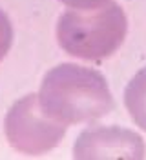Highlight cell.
<instances>
[{
	"label": "cell",
	"instance_id": "obj_5",
	"mask_svg": "<svg viewBox=\"0 0 146 160\" xmlns=\"http://www.w3.org/2000/svg\"><path fill=\"white\" fill-rule=\"evenodd\" d=\"M124 106L137 126L146 131V68L137 71L124 89Z\"/></svg>",
	"mask_w": 146,
	"mask_h": 160
},
{
	"label": "cell",
	"instance_id": "obj_6",
	"mask_svg": "<svg viewBox=\"0 0 146 160\" xmlns=\"http://www.w3.org/2000/svg\"><path fill=\"white\" fill-rule=\"evenodd\" d=\"M11 44H13V26L8 15L0 9V62L8 55Z\"/></svg>",
	"mask_w": 146,
	"mask_h": 160
},
{
	"label": "cell",
	"instance_id": "obj_2",
	"mask_svg": "<svg viewBox=\"0 0 146 160\" xmlns=\"http://www.w3.org/2000/svg\"><path fill=\"white\" fill-rule=\"evenodd\" d=\"M126 33V13L115 2L93 9L69 8L57 22L58 46L68 55L88 62L111 57L122 46Z\"/></svg>",
	"mask_w": 146,
	"mask_h": 160
},
{
	"label": "cell",
	"instance_id": "obj_7",
	"mask_svg": "<svg viewBox=\"0 0 146 160\" xmlns=\"http://www.w3.org/2000/svg\"><path fill=\"white\" fill-rule=\"evenodd\" d=\"M58 2L66 4L68 8H73V9H93V8L108 4L110 0H58Z\"/></svg>",
	"mask_w": 146,
	"mask_h": 160
},
{
	"label": "cell",
	"instance_id": "obj_4",
	"mask_svg": "<svg viewBox=\"0 0 146 160\" xmlns=\"http://www.w3.org/2000/svg\"><path fill=\"white\" fill-rule=\"evenodd\" d=\"M144 157L146 146L141 135L117 126L88 128L77 137L73 148V158L77 160H141Z\"/></svg>",
	"mask_w": 146,
	"mask_h": 160
},
{
	"label": "cell",
	"instance_id": "obj_1",
	"mask_svg": "<svg viewBox=\"0 0 146 160\" xmlns=\"http://www.w3.org/2000/svg\"><path fill=\"white\" fill-rule=\"evenodd\" d=\"M39 102L49 118L64 126L95 122L115 108L106 78L78 64L49 69L40 84Z\"/></svg>",
	"mask_w": 146,
	"mask_h": 160
},
{
	"label": "cell",
	"instance_id": "obj_3",
	"mask_svg": "<svg viewBox=\"0 0 146 160\" xmlns=\"http://www.w3.org/2000/svg\"><path fill=\"white\" fill-rule=\"evenodd\" d=\"M64 124L49 118L40 108L39 95H28L11 106L4 129L9 146L19 153L39 157L55 149L66 135Z\"/></svg>",
	"mask_w": 146,
	"mask_h": 160
}]
</instances>
